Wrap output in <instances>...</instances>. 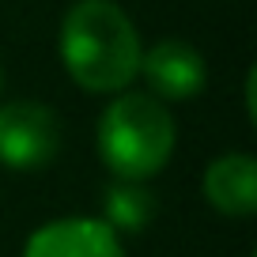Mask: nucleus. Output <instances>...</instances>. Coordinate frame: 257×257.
I'll return each instance as SVG.
<instances>
[{"label": "nucleus", "instance_id": "obj_1", "mask_svg": "<svg viewBox=\"0 0 257 257\" xmlns=\"http://www.w3.org/2000/svg\"><path fill=\"white\" fill-rule=\"evenodd\" d=\"M140 34L113 0H80L61 23V61L83 91H121L140 72Z\"/></svg>", "mask_w": 257, "mask_h": 257}, {"label": "nucleus", "instance_id": "obj_2", "mask_svg": "<svg viewBox=\"0 0 257 257\" xmlns=\"http://www.w3.org/2000/svg\"><path fill=\"white\" fill-rule=\"evenodd\" d=\"M98 152L117 178L144 182L174 152V121L152 95H121L98 121Z\"/></svg>", "mask_w": 257, "mask_h": 257}, {"label": "nucleus", "instance_id": "obj_3", "mask_svg": "<svg viewBox=\"0 0 257 257\" xmlns=\"http://www.w3.org/2000/svg\"><path fill=\"white\" fill-rule=\"evenodd\" d=\"M61 148V121L42 102H8L0 110V163L12 170H38Z\"/></svg>", "mask_w": 257, "mask_h": 257}, {"label": "nucleus", "instance_id": "obj_4", "mask_svg": "<svg viewBox=\"0 0 257 257\" xmlns=\"http://www.w3.org/2000/svg\"><path fill=\"white\" fill-rule=\"evenodd\" d=\"M23 257H125L106 219H57L27 238Z\"/></svg>", "mask_w": 257, "mask_h": 257}, {"label": "nucleus", "instance_id": "obj_5", "mask_svg": "<svg viewBox=\"0 0 257 257\" xmlns=\"http://www.w3.org/2000/svg\"><path fill=\"white\" fill-rule=\"evenodd\" d=\"M140 72L163 98H193L204 91L208 80L204 57L185 42H159L155 49L140 53Z\"/></svg>", "mask_w": 257, "mask_h": 257}, {"label": "nucleus", "instance_id": "obj_6", "mask_svg": "<svg viewBox=\"0 0 257 257\" xmlns=\"http://www.w3.org/2000/svg\"><path fill=\"white\" fill-rule=\"evenodd\" d=\"M204 193L223 216H253L257 212V163L249 155H223L204 174Z\"/></svg>", "mask_w": 257, "mask_h": 257}, {"label": "nucleus", "instance_id": "obj_7", "mask_svg": "<svg viewBox=\"0 0 257 257\" xmlns=\"http://www.w3.org/2000/svg\"><path fill=\"white\" fill-rule=\"evenodd\" d=\"M155 216V197L144 189V182H117L106 189V223L113 231H144Z\"/></svg>", "mask_w": 257, "mask_h": 257}, {"label": "nucleus", "instance_id": "obj_8", "mask_svg": "<svg viewBox=\"0 0 257 257\" xmlns=\"http://www.w3.org/2000/svg\"><path fill=\"white\" fill-rule=\"evenodd\" d=\"M0 87H4V72H0Z\"/></svg>", "mask_w": 257, "mask_h": 257}]
</instances>
